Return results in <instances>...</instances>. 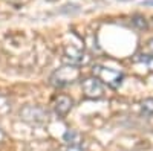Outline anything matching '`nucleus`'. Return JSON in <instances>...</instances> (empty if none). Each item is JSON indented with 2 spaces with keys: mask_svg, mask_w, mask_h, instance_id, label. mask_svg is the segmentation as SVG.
<instances>
[{
  "mask_svg": "<svg viewBox=\"0 0 153 151\" xmlns=\"http://www.w3.org/2000/svg\"><path fill=\"white\" fill-rule=\"evenodd\" d=\"M80 78H81L80 67L72 66V64H65V66H61L60 69L52 72V75L49 77V82L52 84L54 87H57V89H61V87L72 85Z\"/></svg>",
  "mask_w": 153,
  "mask_h": 151,
  "instance_id": "nucleus-1",
  "label": "nucleus"
},
{
  "mask_svg": "<svg viewBox=\"0 0 153 151\" xmlns=\"http://www.w3.org/2000/svg\"><path fill=\"white\" fill-rule=\"evenodd\" d=\"M20 119L32 127H43L49 122V113L40 105H25L20 110Z\"/></svg>",
  "mask_w": 153,
  "mask_h": 151,
  "instance_id": "nucleus-2",
  "label": "nucleus"
},
{
  "mask_svg": "<svg viewBox=\"0 0 153 151\" xmlns=\"http://www.w3.org/2000/svg\"><path fill=\"white\" fill-rule=\"evenodd\" d=\"M94 77H97L104 85L110 87V89H120L123 81H124V73L117 70V69H112V67H106V66H94L92 69Z\"/></svg>",
  "mask_w": 153,
  "mask_h": 151,
  "instance_id": "nucleus-3",
  "label": "nucleus"
},
{
  "mask_svg": "<svg viewBox=\"0 0 153 151\" xmlns=\"http://www.w3.org/2000/svg\"><path fill=\"white\" fill-rule=\"evenodd\" d=\"M81 92L86 99L98 101L104 98V84L92 75V77H87L81 81Z\"/></svg>",
  "mask_w": 153,
  "mask_h": 151,
  "instance_id": "nucleus-4",
  "label": "nucleus"
},
{
  "mask_svg": "<svg viewBox=\"0 0 153 151\" xmlns=\"http://www.w3.org/2000/svg\"><path fill=\"white\" fill-rule=\"evenodd\" d=\"M63 60L66 61V64H72L76 67H83L87 66L89 63L92 61V57L87 52L81 49H75V47H66L65 49V55H63Z\"/></svg>",
  "mask_w": 153,
  "mask_h": 151,
  "instance_id": "nucleus-5",
  "label": "nucleus"
},
{
  "mask_svg": "<svg viewBox=\"0 0 153 151\" xmlns=\"http://www.w3.org/2000/svg\"><path fill=\"white\" fill-rule=\"evenodd\" d=\"M74 108V99L68 95H60L54 101V111L58 118H66Z\"/></svg>",
  "mask_w": 153,
  "mask_h": 151,
  "instance_id": "nucleus-6",
  "label": "nucleus"
},
{
  "mask_svg": "<svg viewBox=\"0 0 153 151\" xmlns=\"http://www.w3.org/2000/svg\"><path fill=\"white\" fill-rule=\"evenodd\" d=\"M133 63L138 66H143L147 72H153V55L152 54H139L133 58Z\"/></svg>",
  "mask_w": 153,
  "mask_h": 151,
  "instance_id": "nucleus-7",
  "label": "nucleus"
},
{
  "mask_svg": "<svg viewBox=\"0 0 153 151\" xmlns=\"http://www.w3.org/2000/svg\"><path fill=\"white\" fill-rule=\"evenodd\" d=\"M63 141L68 145H81V134L75 130H68L63 136Z\"/></svg>",
  "mask_w": 153,
  "mask_h": 151,
  "instance_id": "nucleus-8",
  "label": "nucleus"
},
{
  "mask_svg": "<svg viewBox=\"0 0 153 151\" xmlns=\"http://www.w3.org/2000/svg\"><path fill=\"white\" fill-rule=\"evenodd\" d=\"M132 23H133V26H136L139 31H147L149 29V21L143 15H133Z\"/></svg>",
  "mask_w": 153,
  "mask_h": 151,
  "instance_id": "nucleus-9",
  "label": "nucleus"
},
{
  "mask_svg": "<svg viewBox=\"0 0 153 151\" xmlns=\"http://www.w3.org/2000/svg\"><path fill=\"white\" fill-rule=\"evenodd\" d=\"M11 111V101L6 95H0V115H6Z\"/></svg>",
  "mask_w": 153,
  "mask_h": 151,
  "instance_id": "nucleus-10",
  "label": "nucleus"
},
{
  "mask_svg": "<svg viewBox=\"0 0 153 151\" xmlns=\"http://www.w3.org/2000/svg\"><path fill=\"white\" fill-rule=\"evenodd\" d=\"M141 108L149 115H153V98H146L144 101H141Z\"/></svg>",
  "mask_w": 153,
  "mask_h": 151,
  "instance_id": "nucleus-11",
  "label": "nucleus"
},
{
  "mask_svg": "<svg viewBox=\"0 0 153 151\" xmlns=\"http://www.w3.org/2000/svg\"><path fill=\"white\" fill-rule=\"evenodd\" d=\"M66 151H86L81 145H68Z\"/></svg>",
  "mask_w": 153,
  "mask_h": 151,
  "instance_id": "nucleus-12",
  "label": "nucleus"
},
{
  "mask_svg": "<svg viewBox=\"0 0 153 151\" xmlns=\"http://www.w3.org/2000/svg\"><path fill=\"white\" fill-rule=\"evenodd\" d=\"M146 49H147V52H149V54H152V55H153V38H150V40L147 41Z\"/></svg>",
  "mask_w": 153,
  "mask_h": 151,
  "instance_id": "nucleus-13",
  "label": "nucleus"
},
{
  "mask_svg": "<svg viewBox=\"0 0 153 151\" xmlns=\"http://www.w3.org/2000/svg\"><path fill=\"white\" fill-rule=\"evenodd\" d=\"M3 139H5V133L2 131V128H0V142H2Z\"/></svg>",
  "mask_w": 153,
  "mask_h": 151,
  "instance_id": "nucleus-14",
  "label": "nucleus"
},
{
  "mask_svg": "<svg viewBox=\"0 0 153 151\" xmlns=\"http://www.w3.org/2000/svg\"><path fill=\"white\" fill-rule=\"evenodd\" d=\"M152 24H153V18H152Z\"/></svg>",
  "mask_w": 153,
  "mask_h": 151,
  "instance_id": "nucleus-15",
  "label": "nucleus"
}]
</instances>
